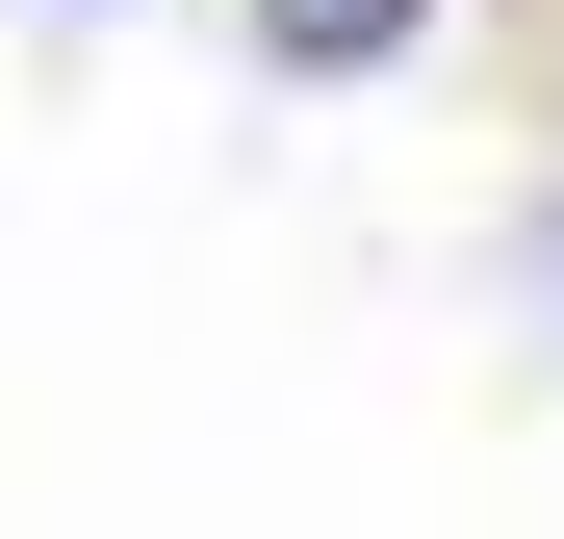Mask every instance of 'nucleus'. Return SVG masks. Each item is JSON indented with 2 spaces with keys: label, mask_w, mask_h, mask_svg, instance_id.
Returning <instances> with one entry per match:
<instances>
[{
  "label": "nucleus",
  "mask_w": 564,
  "mask_h": 539,
  "mask_svg": "<svg viewBox=\"0 0 564 539\" xmlns=\"http://www.w3.org/2000/svg\"><path fill=\"white\" fill-rule=\"evenodd\" d=\"M411 26H436V0H257V52H282V77H386Z\"/></svg>",
  "instance_id": "nucleus-1"
}]
</instances>
